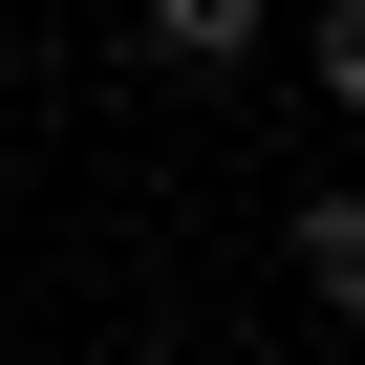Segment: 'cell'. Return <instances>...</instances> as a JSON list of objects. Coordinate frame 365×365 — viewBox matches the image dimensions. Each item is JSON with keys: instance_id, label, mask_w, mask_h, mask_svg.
Here are the masks:
<instances>
[{"instance_id": "2", "label": "cell", "mask_w": 365, "mask_h": 365, "mask_svg": "<svg viewBox=\"0 0 365 365\" xmlns=\"http://www.w3.org/2000/svg\"><path fill=\"white\" fill-rule=\"evenodd\" d=\"M150 43H172V65H258V43H279V0H150Z\"/></svg>"}, {"instance_id": "3", "label": "cell", "mask_w": 365, "mask_h": 365, "mask_svg": "<svg viewBox=\"0 0 365 365\" xmlns=\"http://www.w3.org/2000/svg\"><path fill=\"white\" fill-rule=\"evenodd\" d=\"M301 86H322V108H365V0H322V22H301Z\"/></svg>"}, {"instance_id": "1", "label": "cell", "mask_w": 365, "mask_h": 365, "mask_svg": "<svg viewBox=\"0 0 365 365\" xmlns=\"http://www.w3.org/2000/svg\"><path fill=\"white\" fill-rule=\"evenodd\" d=\"M279 237H301V301H322V322H365V172H322Z\"/></svg>"}]
</instances>
